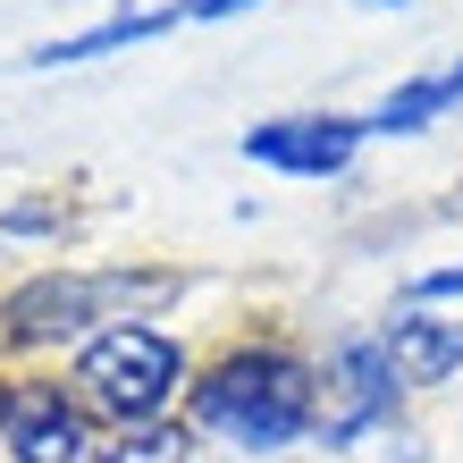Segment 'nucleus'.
Listing matches in <instances>:
<instances>
[{
    "label": "nucleus",
    "instance_id": "obj_6",
    "mask_svg": "<svg viewBox=\"0 0 463 463\" xmlns=\"http://www.w3.org/2000/svg\"><path fill=\"white\" fill-rule=\"evenodd\" d=\"M363 144H371V127L345 118V110H287V118L244 127L236 152L253 169H269V177H345Z\"/></svg>",
    "mask_w": 463,
    "mask_h": 463
},
{
    "label": "nucleus",
    "instance_id": "obj_3",
    "mask_svg": "<svg viewBox=\"0 0 463 463\" xmlns=\"http://www.w3.org/2000/svg\"><path fill=\"white\" fill-rule=\"evenodd\" d=\"M110 320H144L135 312V279H118V269H43V279L9 287L0 337L43 354V345H85L93 329H110Z\"/></svg>",
    "mask_w": 463,
    "mask_h": 463
},
{
    "label": "nucleus",
    "instance_id": "obj_4",
    "mask_svg": "<svg viewBox=\"0 0 463 463\" xmlns=\"http://www.w3.org/2000/svg\"><path fill=\"white\" fill-rule=\"evenodd\" d=\"M396 404H404V379L388 363V345H379V329L337 337L329 371H320V439L329 447H363V439H379V430L396 421Z\"/></svg>",
    "mask_w": 463,
    "mask_h": 463
},
{
    "label": "nucleus",
    "instance_id": "obj_2",
    "mask_svg": "<svg viewBox=\"0 0 463 463\" xmlns=\"http://www.w3.org/2000/svg\"><path fill=\"white\" fill-rule=\"evenodd\" d=\"M76 396L118 430H160L185 404V345L152 320H110L76 345Z\"/></svg>",
    "mask_w": 463,
    "mask_h": 463
},
{
    "label": "nucleus",
    "instance_id": "obj_1",
    "mask_svg": "<svg viewBox=\"0 0 463 463\" xmlns=\"http://www.w3.org/2000/svg\"><path fill=\"white\" fill-rule=\"evenodd\" d=\"M185 430L228 439L244 455H287L320 439V371L287 337H236L185 388Z\"/></svg>",
    "mask_w": 463,
    "mask_h": 463
},
{
    "label": "nucleus",
    "instance_id": "obj_5",
    "mask_svg": "<svg viewBox=\"0 0 463 463\" xmlns=\"http://www.w3.org/2000/svg\"><path fill=\"white\" fill-rule=\"evenodd\" d=\"M0 447L9 463H93V413L60 379H0Z\"/></svg>",
    "mask_w": 463,
    "mask_h": 463
},
{
    "label": "nucleus",
    "instance_id": "obj_9",
    "mask_svg": "<svg viewBox=\"0 0 463 463\" xmlns=\"http://www.w3.org/2000/svg\"><path fill=\"white\" fill-rule=\"evenodd\" d=\"M447 295H463V261H447V269H421V279H413V304H447Z\"/></svg>",
    "mask_w": 463,
    "mask_h": 463
},
{
    "label": "nucleus",
    "instance_id": "obj_8",
    "mask_svg": "<svg viewBox=\"0 0 463 463\" xmlns=\"http://www.w3.org/2000/svg\"><path fill=\"white\" fill-rule=\"evenodd\" d=\"M463 101V60H447V68H430V76H413V85H396L379 110H363V127L371 135H421L430 118H447Z\"/></svg>",
    "mask_w": 463,
    "mask_h": 463
},
{
    "label": "nucleus",
    "instance_id": "obj_7",
    "mask_svg": "<svg viewBox=\"0 0 463 463\" xmlns=\"http://www.w3.org/2000/svg\"><path fill=\"white\" fill-rule=\"evenodd\" d=\"M379 345H388V363H396V379H404V396L447 388V379L463 371V320L430 312V304L388 312V320H379Z\"/></svg>",
    "mask_w": 463,
    "mask_h": 463
}]
</instances>
